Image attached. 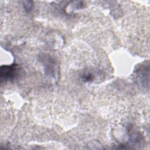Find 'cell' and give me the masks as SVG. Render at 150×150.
I'll list each match as a JSON object with an SVG mask.
<instances>
[{
  "instance_id": "6da1fadb",
  "label": "cell",
  "mask_w": 150,
  "mask_h": 150,
  "mask_svg": "<svg viewBox=\"0 0 150 150\" xmlns=\"http://www.w3.org/2000/svg\"><path fill=\"white\" fill-rule=\"evenodd\" d=\"M16 67L14 64L11 66H2L1 67V80H8L13 78L15 74Z\"/></svg>"
},
{
  "instance_id": "7a4b0ae2",
  "label": "cell",
  "mask_w": 150,
  "mask_h": 150,
  "mask_svg": "<svg viewBox=\"0 0 150 150\" xmlns=\"http://www.w3.org/2000/svg\"><path fill=\"white\" fill-rule=\"evenodd\" d=\"M24 8H25V10L26 11V12H29L32 8V6H33V3L32 1H25L24 2Z\"/></svg>"
}]
</instances>
